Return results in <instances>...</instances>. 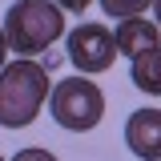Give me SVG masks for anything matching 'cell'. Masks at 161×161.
<instances>
[{"mask_svg":"<svg viewBox=\"0 0 161 161\" xmlns=\"http://www.w3.org/2000/svg\"><path fill=\"white\" fill-rule=\"evenodd\" d=\"M48 69L32 57H20L0 69V125L4 129H24L40 117L48 101Z\"/></svg>","mask_w":161,"mask_h":161,"instance_id":"cell-1","label":"cell"},{"mask_svg":"<svg viewBox=\"0 0 161 161\" xmlns=\"http://www.w3.org/2000/svg\"><path fill=\"white\" fill-rule=\"evenodd\" d=\"M4 40L16 57H36L64 36V12L57 0H16L4 12Z\"/></svg>","mask_w":161,"mask_h":161,"instance_id":"cell-2","label":"cell"},{"mask_svg":"<svg viewBox=\"0 0 161 161\" xmlns=\"http://www.w3.org/2000/svg\"><path fill=\"white\" fill-rule=\"evenodd\" d=\"M48 113H53V121H57L60 129L89 133L105 117V93L97 89V80H85V77L57 80L53 93H48Z\"/></svg>","mask_w":161,"mask_h":161,"instance_id":"cell-3","label":"cell"},{"mask_svg":"<svg viewBox=\"0 0 161 161\" xmlns=\"http://www.w3.org/2000/svg\"><path fill=\"white\" fill-rule=\"evenodd\" d=\"M64 44H69V60H73V69L85 73V77L113 69V60H117V40H113V32H109L105 24H97V20L77 24V28L69 32Z\"/></svg>","mask_w":161,"mask_h":161,"instance_id":"cell-4","label":"cell"},{"mask_svg":"<svg viewBox=\"0 0 161 161\" xmlns=\"http://www.w3.org/2000/svg\"><path fill=\"white\" fill-rule=\"evenodd\" d=\"M125 145L141 161H161V109H137L125 121Z\"/></svg>","mask_w":161,"mask_h":161,"instance_id":"cell-5","label":"cell"},{"mask_svg":"<svg viewBox=\"0 0 161 161\" xmlns=\"http://www.w3.org/2000/svg\"><path fill=\"white\" fill-rule=\"evenodd\" d=\"M113 40H117V53H125V57L133 60V57H145V53L161 48V28H157V20L125 16V20H117Z\"/></svg>","mask_w":161,"mask_h":161,"instance_id":"cell-6","label":"cell"},{"mask_svg":"<svg viewBox=\"0 0 161 161\" xmlns=\"http://www.w3.org/2000/svg\"><path fill=\"white\" fill-rule=\"evenodd\" d=\"M133 85L141 93L161 97V48L145 53V57H133Z\"/></svg>","mask_w":161,"mask_h":161,"instance_id":"cell-7","label":"cell"},{"mask_svg":"<svg viewBox=\"0 0 161 161\" xmlns=\"http://www.w3.org/2000/svg\"><path fill=\"white\" fill-rule=\"evenodd\" d=\"M101 8H105V16H141L145 8H153V0H101Z\"/></svg>","mask_w":161,"mask_h":161,"instance_id":"cell-8","label":"cell"},{"mask_svg":"<svg viewBox=\"0 0 161 161\" xmlns=\"http://www.w3.org/2000/svg\"><path fill=\"white\" fill-rule=\"evenodd\" d=\"M12 161H57V157H53L48 149H40V145H28V149H20Z\"/></svg>","mask_w":161,"mask_h":161,"instance_id":"cell-9","label":"cell"},{"mask_svg":"<svg viewBox=\"0 0 161 161\" xmlns=\"http://www.w3.org/2000/svg\"><path fill=\"white\" fill-rule=\"evenodd\" d=\"M89 4H93V0H57V8H60V12H85Z\"/></svg>","mask_w":161,"mask_h":161,"instance_id":"cell-10","label":"cell"},{"mask_svg":"<svg viewBox=\"0 0 161 161\" xmlns=\"http://www.w3.org/2000/svg\"><path fill=\"white\" fill-rule=\"evenodd\" d=\"M8 64V40H4V28H0V69Z\"/></svg>","mask_w":161,"mask_h":161,"instance_id":"cell-11","label":"cell"},{"mask_svg":"<svg viewBox=\"0 0 161 161\" xmlns=\"http://www.w3.org/2000/svg\"><path fill=\"white\" fill-rule=\"evenodd\" d=\"M153 16H157V28H161V0H153Z\"/></svg>","mask_w":161,"mask_h":161,"instance_id":"cell-12","label":"cell"},{"mask_svg":"<svg viewBox=\"0 0 161 161\" xmlns=\"http://www.w3.org/2000/svg\"><path fill=\"white\" fill-rule=\"evenodd\" d=\"M0 161H4V157H0Z\"/></svg>","mask_w":161,"mask_h":161,"instance_id":"cell-13","label":"cell"}]
</instances>
